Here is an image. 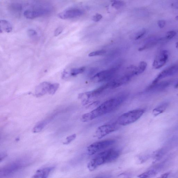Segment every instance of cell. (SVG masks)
<instances>
[{"label": "cell", "mask_w": 178, "mask_h": 178, "mask_svg": "<svg viewBox=\"0 0 178 178\" xmlns=\"http://www.w3.org/2000/svg\"><path fill=\"white\" fill-rule=\"evenodd\" d=\"M124 100V98L121 96L106 101L94 110L83 115L81 120L83 122H88L110 113L117 108L122 103Z\"/></svg>", "instance_id": "obj_1"}, {"label": "cell", "mask_w": 178, "mask_h": 178, "mask_svg": "<svg viewBox=\"0 0 178 178\" xmlns=\"http://www.w3.org/2000/svg\"><path fill=\"white\" fill-rule=\"evenodd\" d=\"M120 155L119 151L114 149L101 151L88 163L87 168L89 171H93L101 165L115 161Z\"/></svg>", "instance_id": "obj_2"}, {"label": "cell", "mask_w": 178, "mask_h": 178, "mask_svg": "<svg viewBox=\"0 0 178 178\" xmlns=\"http://www.w3.org/2000/svg\"><path fill=\"white\" fill-rule=\"evenodd\" d=\"M144 112V110L142 109H135L127 112L118 118L117 123L119 125H128L138 120Z\"/></svg>", "instance_id": "obj_3"}, {"label": "cell", "mask_w": 178, "mask_h": 178, "mask_svg": "<svg viewBox=\"0 0 178 178\" xmlns=\"http://www.w3.org/2000/svg\"><path fill=\"white\" fill-rule=\"evenodd\" d=\"M115 142L114 139H107L94 142L87 148V153L88 155H93L114 144Z\"/></svg>", "instance_id": "obj_4"}, {"label": "cell", "mask_w": 178, "mask_h": 178, "mask_svg": "<svg viewBox=\"0 0 178 178\" xmlns=\"http://www.w3.org/2000/svg\"><path fill=\"white\" fill-rule=\"evenodd\" d=\"M118 125L113 124L100 126L96 130L94 137L99 139L102 138L116 131L119 128Z\"/></svg>", "instance_id": "obj_5"}, {"label": "cell", "mask_w": 178, "mask_h": 178, "mask_svg": "<svg viewBox=\"0 0 178 178\" xmlns=\"http://www.w3.org/2000/svg\"><path fill=\"white\" fill-rule=\"evenodd\" d=\"M168 58L169 53L167 50H162L157 55L153 62V68L157 69L162 67L166 63Z\"/></svg>", "instance_id": "obj_6"}, {"label": "cell", "mask_w": 178, "mask_h": 178, "mask_svg": "<svg viewBox=\"0 0 178 178\" xmlns=\"http://www.w3.org/2000/svg\"><path fill=\"white\" fill-rule=\"evenodd\" d=\"M178 73V63L169 67L163 70L154 80L152 84H155L158 82L160 80L167 77L176 75Z\"/></svg>", "instance_id": "obj_7"}, {"label": "cell", "mask_w": 178, "mask_h": 178, "mask_svg": "<svg viewBox=\"0 0 178 178\" xmlns=\"http://www.w3.org/2000/svg\"><path fill=\"white\" fill-rule=\"evenodd\" d=\"M83 14L82 11L77 8L70 9L64 10L58 14V16L61 19L66 20L75 18L81 16Z\"/></svg>", "instance_id": "obj_8"}, {"label": "cell", "mask_w": 178, "mask_h": 178, "mask_svg": "<svg viewBox=\"0 0 178 178\" xmlns=\"http://www.w3.org/2000/svg\"><path fill=\"white\" fill-rule=\"evenodd\" d=\"M116 69L115 68L101 71L95 75L92 80L95 82H100L104 81L110 78L115 73Z\"/></svg>", "instance_id": "obj_9"}, {"label": "cell", "mask_w": 178, "mask_h": 178, "mask_svg": "<svg viewBox=\"0 0 178 178\" xmlns=\"http://www.w3.org/2000/svg\"><path fill=\"white\" fill-rule=\"evenodd\" d=\"M23 165L21 161H17L9 164L1 170L0 175L7 176L13 173L21 168Z\"/></svg>", "instance_id": "obj_10"}, {"label": "cell", "mask_w": 178, "mask_h": 178, "mask_svg": "<svg viewBox=\"0 0 178 178\" xmlns=\"http://www.w3.org/2000/svg\"><path fill=\"white\" fill-rule=\"evenodd\" d=\"M47 11L43 10H27L24 12L23 15L27 19H33L42 16Z\"/></svg>", "instance_id": "obj_11"}, {"label": "cell", "mask_w": 178, "mask_h": 178, "mask_svg": "<svg viewBox=\"0 0 178 178\" xmlns=\"http://www.w3.org/2000/svg\"><path fill=\"white\" fill-rule=\"evenodd\" d=\"M51 84L47 82L41 83L36 88L35 90V96L36 97H39L43 96L49 91L50 86Z\"/></svg>", "instance_id": "obj_12"}, {"label": "cell", "mask_w": 178, "mask_h": 178, "mask_svg": "<svg viewBox=\"0 0 178 178\" xmlns=\"http://www.w3.org/2000/svg\"><path fill=\"white\" fill-rule=\"evenodd\" d=\"M54 167H49L40 169L36 172V173L33 176V178H45L48 177L52 171L54 170Z\"/></svg>", "instance_id": "obj_13"}, {"label": "cell", "mask_w": 178, "mask_h": 178, "mask_svg": "<svg viewBox=\"0 0 178 178\" xmlns=\"http://www.w3.org/2000/svg\"><path fill=\"white\" fill-rule=\"evenodd\" d=\"M12 26L11 23L6 20H1L0 21V30L9 33L12 30Z\"/></svg>", "instance_id": "obj_14"}, {"label": "cell", "mask_w": 178, "mask_h": 178, "mask_svg": "<svg viewBox=\"0 0 178 178\" xmlns=\"http://www.w3.org/2000/svg\"><path fill=\"white\" fill-rule=\"evenodd\" d=\"M168 105L167 103H165L159 105L154 109L153 111V114L155 116L163 113L167 108Z\"/></svg>", "instance_id": "obj_15"}, {"label": "cell", "mask_w": 178, "mask_h": 178, "mask_svg": "<svg viewBox=\"0 0 178 178\" xmlns=\"http://www.w3.org/2000/svg\"><path fill=\"white\" fill-rule=\"evenodd\" d=\"M147 64L146 62L142 61L139 63L138 67H136L135 75H139L144 72L146 69Z\"/></svg>", "instance_id": "obj_16"}, {"label": "cell", "mask_w": 178, "mask_h": 178, "mask_svg": "<svg viewBox=\"0 0 178 178\" xmlns=\"http://www.w3.org/2000/svg\"><path fill=\"white\" fill-rule=\"evenodd\" d=\"M47 124V121L46 120L41 121L38 123L32 129V132L34 133H38L41 132L46 125Z\"/></svg>", "instance_id": "obj_17"}, {"label": "cell", "mask_w": 178, "mask_h": 178, "mask_svg": "<svg viewBox=\"0 0 178 178\" xmlns=\"http://www.w3.org/2000/svg\"><path fill=\"white\" fill-rule=\"evenodd\" d=\"M158 40H151L148 41V43L145 44L144 45L139 48L138 50L139 51H142L145 49H148L150 48L151 47H152L156 45L158 43Z\"/></svg>", "instance_id": "obj_18"}, {"label": "cell", "mask_w": 178, "mask_h": 178, "mask_svg": "<svg viewBox=\"0 0 178 178\" xmlns=\"http://www.w3.org/2000/svg\"><path fill=\"white\" fill-rule=\"evenodd\" d=\"M157 172L155 170H150L139 175V178H149L155 176L157 174Z\"/></svg>", "instance_id": "obj_19"}, {"label": "cell", "mask_w": 178, "mask_h": 178, "mask_svg": "<svg viewBox=\"0 0 178 178\" xmlns=\"http://www.w3.org/2000/svg\"><path fill=\"white\" fill-rule=\"evenodd\" d=\"M111 2L112 7L116 9H119L123 7L124 4V2L121 0H112Z\"/></svg>", "instance_id": "obj_20"}, {"label": "cell", "mask_w": 178, "mask_h": 178, "mask_svg": "<svg viewBox=\"0 0 178 178\" xmlns=\"http://www.w3.org/2000/svg\"><path fill=\"white\" fill-rule=\"evenodd\" d=\"M85 67H82L78 68H73L71 71L70 75L73 76H75L79 74L82 73L84 72Z\"/></svg>", "instance_id": "obj_21"}, {"label": "cell", "mask_w": 178, "mask_h": 178, "mask_svg": "<svg viewBox=\"0 0 178 178\" xmlns=\"http://www.w3.org/2000/svg\"><path fill=\"white\" fill-rule=\"evenodd\" d=\"M59 87V84L55 83L50 84L48 93L51 95H54L57 91Z\"/></svg>", "instance_id": "obj_22"}, {"label": "cell", "mask_w": 178, "mask_h": 178, "mask_svg": "<svg viewBox=\"0 0 178 178\" xmlns=\"http://www.w3.org/2000/svg\"><path fill=\"white\" fill-rule=\"evenodd\" d=\"M146 30L144 29H143L139 30L134 35V39L137 40L140 39L144 36V35L146 34Z\"/></svg>", "instance_id": "obj_23"}, {"label": "cell", "mask_w": 178, "mask_h": 178, "mask_svg": "<svg viewBox=\"0 0 178 178\" xmlns=\"http://www.w3.org/2000/svg\"><path fill=\"white\" fill-rule=\"evenodd\" d=\"M106 52V50L104 49L97 50L90 53L88 54V56L90 57H93V56L102 55L105 54Z\"/></svg>", "instance_id": "obj_24"}, {"label": "cell", "mask_w": 178, "mask_h": 178, "mask_svg": "<svg viewBox=\"0 0 178 178\" xmlns=\"http://www.w3.org/2000/svg\"><path fill=\"white\" fill-rule=\"evenodd\" d=\"M164 152L162 150H159L157 151L154 155V161L156 162L158 161L159 159L162 158V156L164 154Z\"/></svg>", "instance_id": "obj_25"}, {"label": "cell", "mask_w": 178, "mask_h": 178, "mask_svg": "<svg viewBox=\"0 0 178 178\" xmlns=\"http://www.w3.org/2000/svg\"><path fill=\"white\" fill-rule=\"evenodd\" d=\"M176 35V32L174 31H170L167 32L166 35V39L170 40L172 39Z\"/></svg>", "instance_id": "obj_26"}, {"label": "cell", "mask_w": 178, "mask_h": 178, "mask_svg": "<svg viewBox=\"0 0 178 178\" xmlns=\"http://www.w3.org/2000/svg\"><path fill=\"white\" fill-rule=\"evenodd\" d=\"M76 138V135L75 134H74L72 135L68 136L66 138L67 141L63 143V144L65 145H67L69 144L71 142L75 140Z\"/></svg>", "instance_id": "obj_27"}, {"label": "cell", "mask_w": 178, "mask_h": 178, "mask_svg": "<svg viewBox=\"0 0 178 178\" xmlns=\"http://www.w3.org/2000/svg\"><path fill=\"white\" fill-rule=\"evenodd\" d=\"M28 34L29 36L32 37L36 36L37 35V32L34 30L29 29L28 31Z\"/></svg>", "instance_id": "obj_28"}, {"label": "cell", "mask_w": 178, "mask_h": 178, "mask_svg": "<svg viewBox=\"0 0 178 178\" xmlns=\"http://www.w3.org/2000/svg\"><path fill=\"white\" fill-rule=\"evenodd\" d=\"M102 16L100 14H96L93 17V20L95 22H97L100 21L102 19Z\"/></svg>", "instance_id": "obj_29"}, {"label": "cell", "mask_w": 178, "mask_h": 178, "mask_svg": "<svg viewBox=\"0 0 178 178\" xmlns=\"http://www.w3.org/2000/svg\"><path fill=\"white\" fill-rule=\"evenodd\" d=\"M63 28H62L61 26H60V27L56 28L54 31V34L55 36L57 37L61 34L62 31H63Z\"/></svg>", "instance_id": "obj_30"}, {"label": "cell", "mask_w": 178, "mask_h": 178, "mask_svg": "<svg viewBox=\"0 0 178 178\" xmlns=\"http://www.w3.org/2000/svg\"><path fill=\"white\" fill-rule=\"evenodd\" d=\"M157 24L160 28H163L165 26L166 21L164 20H159L157 22Z\"/></svg>", "instance_id": "obj_31"}, {"label": "cell", "mask_w": 178, "mask_h": 178, "mask_svg": "<svg viewBox=\"0 0 178 178\" xmlns=\"http://www.w3.org/2000/svg\"><path fill=\"white\" fill-rule=\"evenodd\" d=\"M170 173H166L161 176V177L162 178H167L169 176V175H170Z\"/></svg>", "instance_id": "obj_32"}, {"label": "cell", "mask_w": 178, "mask_h": 178, "mask_svg": "<svg viewBox=\"0 0 178 178\" xmlns=\"http://www.w3.org/2000/svg\"><path fill=\"white\" fill-rule=\"evenodd\" d=\"M176 47L177 49L178 50V41L176 43Z\"/></svg>", "instance_id": "obj_33"}, {"label": "cell", "mask_w": 178, "mask_h": 178, "mask_svg": "<svg viewBox=\"0 0 178 178\" xmlns=\"http://www.w3.org/2000/svg\"><path fill=\"white\" fill-rule=\"evenodd\" d=\"M175 88H178V82H177V84L175 86Z\"/></svg>", "instance_id": "obj_34"}, {"label": "cell", "mask_w": 178, "mask_h": 178, "mask_svg": "<svg viewBox=\"0 0 178 178\" xmlns=\"http://www.w3.org/2000/svg\"><path fill=\"white\" fill-rule=\"evenodd\" d=\"M176 19L178 21V16H177L176 17Z\"/></svg>", "instance_id": "obj_35"}]
</instances>
